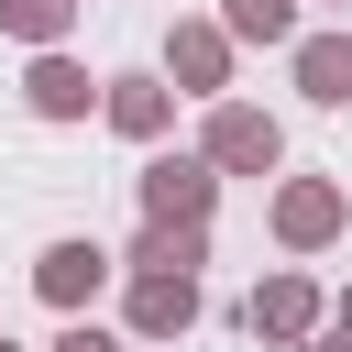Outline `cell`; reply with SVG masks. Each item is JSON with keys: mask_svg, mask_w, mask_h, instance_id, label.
<instances>
[{"mask_svg": "<svg viewBox=\"0 0 352 352\" xmlns=\"http://www.w3.org/2000/svg\"><path fill=\"white\" fill-rule=\"evenodd\" d=\"M187 154H198L220 187H231V176H286V121L253 110V99H209V121H198Z\"/></svg>", "mask_w": 352, "mask_h": 352, "instance_id": "obj_1", "label": "cell"}, {"mask_svg": "<svg viewBox=\"0 0 352 352\" xmlns=\"http://www.w3.org/2000/svg\"><path fill=\"white\" fill-rule=\"evenodd\" d=\"M132 209H143L154 231H209V220H220V176H209L198 154L154 143V154H143V176H132Z\"/></svg>", "mask_w": 352, "mask_h": 352, "instance_id": "obj_2", "label": "cell"}, {"mask_svg": "<svg viewBox=\"0 0 352 352\" xmlns=\"http://www.w3.org/2000/svg\"><path fill=\"white\" fill-rule=\"evenodd\" d=\"M242 330H253V341H275V352H308V341L330 330V286H319L308 264H275V275L242 297Z\"/></svg>", "mask_w": 352, "mask_h": 352, "instance_id": "obj_3", "label": "cell"}, {"mask_svg": "<svg viewBox=\"0 0 352 352\" xmlns=\"http://www.w3.org/2000/svg\"><path fill=\"white\" fill-rule=\"evenodd\" d=\"M264 220H275V242L308 264V253H330V242L352 231V198H341V176H275Z\"/></svg>", "mask_w": 352, "mask_h": 352, "instance_id": "obj_4", "label": "cell"}, {"mask_svg": "<svg viewBox=\"0 0 352 352\" xmlns=\"http://www.w3.org/2000/svg\"><path fill=\"white\" fill-rule=\"evenodd\" d=\"M110 275H121V264H110V242H99V231H55V242L33 253V297H44L55 319H88V297H99Z\"/></svg>", "mask_w": 352, "mask_h": 352, "instance_id": "obj_5", "label": "cell"}, {"mask_svg": "<svg viewBox=\"0 0 352 352\" xmlns=\"http://www.w3.org/2000/svg\"><path fill=\"white\" fill-rule=\"evenodd\" d=\"M154 77H165L176 99H231V33H220L209 11H187V22L165 33V55H154Z\"/></svg>", "mask_w": 352, "mask_h": 352, "instance_id": "obj_6", "label": "cell"}, {"mask_svg": "<svg viewBox=\"0 0 352 352\" xmlns=\"http://www.w3.org/2000/svg\"><path fill=\"white\" fill-rule=\"evenodd\" d=\"M209 308L198 275H121V341H187Z\"/></svg>", "mask_w": 352, "mask_h": 352, "instance_id": "obj_7", "label": "cell"}, {"mask_svg": "<svg viewBox=\"0 0 352 352\" xmlns=\"http://www.w3.org/2000/svg\"><path fill=\"white\" fill-rule=\"evenodd\" d=\"M99 121H110L121 143H143V154H154V143L176 132V88H165L154 66H121V77H99Z\"/></svg>", "mask_w": 352, "mask_h": 352, "instance_id": "obj_8", "label": "cell"}, {"mask_svg": "<svg viewBox=\"0 0 352 352\" xmlns=\"http://www.w3.org/2000/svg\"><path fill=\"white\" fill-rule=\"evenodd\" d=\"M286 77H297L308 110H352V22H308L286 44Z\"/></svg>", "mask_w": 352, "mask_h": 352, "instance_id": "obj_9", "label": "cell"}, {"mask_svg": "<svg viewBox=\"0 0 352 352\" xmlns=\"http://www.w3.org/2000/svg\"><path fill=\"white\" fill-rule=\"evenodd\" d=\"M22 110H33V121H88V110H99V77H88L77 55H33V66H22Z\"/></svg>", "mask_w": 352, "mask_h": 352, "instance_id": "obj_10", "label": "cell"}, {"mask_svg": "<svg viewBox=\"0 0 352 352\" xmlns=\"http://www.w3.org/2000/svg\"><path fill=\"white\" fill-rule=\"evenodd\" d=\"M110 264H121V275H198V264H209V231H154V220H143Z\"/></svg>", "mask_w": 352, "mask_h": 352, "instance_id": "obj_11", "label": "cell"}, {"mask_svg": "<svg viewBox=\"0 0 352 352\" xmlns=\"http://www.w3.org/2000/svg\"><path fill=\"white\" fill-rule=\"evenodd\" d=\"M209 22L231 33V55H242V44H275V55H286V44L308 33V11H297V0H220Z\"/></svg>", "mask_w": 352, "mask_h": 352, "instance_id": "obj_12", "label": "cell"}, {"mask_svg": "<svg viewBox=\"0 0 352 352\" xmlns=\"http://www.w3.org/2000/svg\"><path fill=\"white\" fill-rule=\"evenodd\" d=\"M0 33H11V44H33V55H66L77 0H0Z\"/></svg>", "mask_w": 352, "mask_h": 352, "instance_id": "obj_13", "label": "cell"}, {"mask_svg": "<svg viewBox=\"0 0 352 352\" xmlns=\"http://www.w3.org/2000/svg\"><path fill=\"white\" fill-rule=\"evenodd\" d=\"M44 352H132V341H121V330H99V319H66Z\"/></svg>", "mask_w": 352, "mask_h": 352, "instance_id": "obj_14", "label": "cell"}, {"mask_svg": "<svg viewBox=\"0 0 352 352\" xmlns=\"http://www.w3.org/2000/svg\"><path fill=\"white\" fill-rule=\"evenodd\" d=\"M330 341H352V286H341V297H330Z\"/></svg>", "mask_w": 352, "mask_h": 352, "instance_id": "obj_15", "label": "cell"}, {"mask_svg": "<svg viewBox=\"0 0 352 352\" xmlns=\"http://www.w3.org/2000/svg\"><path fill=\"white\" fill-rule=\"evenodd\" d=\"M308 352H352V341H330V330H319V341H308Z\"/></svg>", "mask_w": 352, "mask_h": 352, "instance_id": "obj_16", "label": "cell"}, {"mask_svg": "<svg viewBox=\"0 0 352 352\" xmlns=\"http://www.w3.org/2000/svg\"><path fill=\"white\" fill-rule=\"evenodd\" d=\"M0 352H22V341H11V330H0Z\"/></svg>", "mask_w": 352, "mask_h": 352, "instance_id": "obj_17", "label": "cell"}, {"mask_svg": "<svg viewBox=\"0 0 352 352\" xmlns=\"http://www.w3.org/2000/svg\"><path fill=\"white\" fill-rule=\"evenodd\" d=\"M330 11H352V0H330Z\"/></svg>", "mask_w": 352, "mask_h": 352, "instance_id": "obj_18", "label": "cell"}]
</instances>
